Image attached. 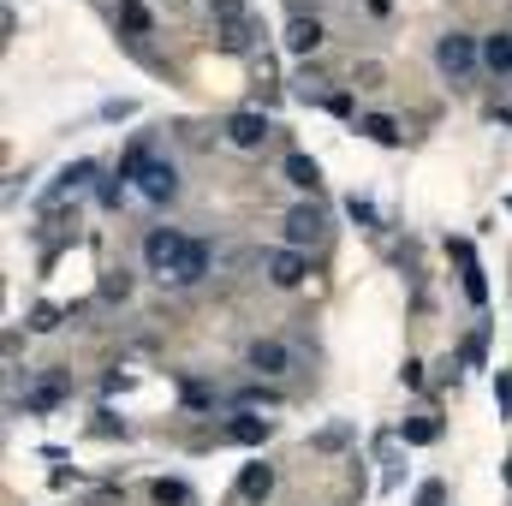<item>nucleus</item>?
I'll use <instances>...</instances> for the list:
<instances>
[{"instance_id": "f257e3e1", "label": "nucleus", "mask_w": 512, "mask_h": 506, "mask_svg": "<svg viewBox=\"0 0 512 506\" xmlns=\"http://www.w3.org/2000/svg\"><path fill=\"white\" fill-rule=\"evenodd\" d=\"M143 262H149V274H161V280H173V286H191V280L209 274V245H203V239H185L179 227H149Z\"/></svg>"}, {"instance_id": "f03ea898", "label": "nucleus", "mask_w": 512, "mask_h": 506, "mask_svg": "<svg viewBox=\"0 0 512 506\" xmlns=\"http://www.w3.org/2000/svg\"><path fill=\"white\" fill-rule=\"evenodd\" d=\"M209 18H215V42H221L227 54H239V48L256 42V18H251L245 0H209Z\"/></svg>"}, {"instance_id": "7ed1b4c3", "label": "nucleus", "mask_w": 512, "mask_h": 506, "mask_svg": "<svg viewBox=\"0 0 512 506\" xmlns=\"http://www.w3.org/2000/svg\"><path fill=\"white\" fill-rule=\"evenodd\" d=\"M435 66H441L453 84H465V78L483 66V42H477L471 30H447V36L435 42Z\"/></svg>"}, {"instance_id": "20e7f679", "label": "nucleus", "mask_w": 512, "mask_h": 506, "mask_svg": "<svg viewBox=\"0 0 512 506\" xmlns=\"http://www.w3.org/2000/svg\"><path fill=\"white\" fill-rule=\"evenodd\" d=\"M66 393H72V381L60 376V370H48V376H36L30 387H24V411H30V417H42V411H54Z\"/></svg>"}, {"instance_id": "39448f33", "label": "nucleus", "mask_w": 512, "mask_h": 506, "mask_svg": "<svg viewBox=\"0 0 512 506\" xmlns=\"http://www.w3.org/2000/svg\"><path fill=\"white\" fill-rule=\"evenodd\" d=\"M262 274L274 280V286H304V274H310V262H304V251H262Z\"/></svg>"}, {"instance_id": "423d86ee", "label": "nucleus", "mask_w": 512, "mask_h": 506, "mask_svg": "<svg viewBox=\"0 0 512 506\" xmlns=\"http://www.w3.org/2000/svg\"><path fill=\"white\" fill-rule=\"evenodd\" d=\"M286 48H292V54H316V48H322V24H316V12H304V0H292Z\"/></svg>"}, {"instance_id": "0eeeda50", "label": "nucleus", "mask_w": 512, "mask_h": 506, "mask_svg": "<svg viewBox=\"0 0 512 506\" xmlns=\"http://www.w3.org/2000/svg\"><path fill=\"white\" fill-rule=\"evenodd\" d=\"M137 191H143L149 203H167V197L179 191V173H173V161H143V167H137Z\"/></svg>"}, {"instance_id": "6e6552de", "label": "nucleus", "mask_w": 512, "mask_h": 506, "mask_svg": "<svg viewBox=\"0 0 512 506\" xmlns=\"http://www.w3.org/2000/svg\"><path fill=\"white\" fill-rule=\"evenodd\" d=\"M322 227H328V215H322L316 203H298V209L286 215V239H292V251L316 245V239H322Z\"/></svg>"}, {"instance_id": "1a4fd4ad", "label": "nucleus", "mask_w": 512, "mask_h": 506, "mask_svg": "<svg viewBox=\"0 0 512 506\" xmlns=\"http://www.w3.org/2000/svg\"><path fill=\"white\" fill-rule=\"evenodd\" d=\"M245 364H251L256 376H286V370H292V352H286L280 340H251Z\"/></svg>"}, {"instance_id": "9d476101", "label": "nucleus", "mask_w": 512, "mask_h": 506, "mask_svg": "<svg viewBox=\"0 0 512 506\" xmlns=\"http://www.w3.org/2000/svg\"><path fill=\"white\" fill-rule=\"evenodd\" d=\"M268 114H256V108H245V114H233V120H227V137H233V143H239V149H262V143H268Z\"/></svg>"}, {"instance_id": "9b49d317", "label": "nucleus", "mask_w": 512, "mask_h": 506, "mask_svg": "<svg viewBox=\"0 0 512 506\" xmlns=\"http://www.w3.org/2000/svg\"><path fill=\"white\" fill-rule=\"evenodd\" d=\"M453 256H459V274H465V298H471V304H489V280H483V268H477V251H471L465 239H453Z\"/></svg>"}, {"instance_id": "f8f14e48", "label": "nucleus", "mask_w": 512, "mask_h": 506, "mask_svg": "<svg viewBox=\"0 0 512 506\" xmlns=\"http://www.w3.org/2000/svg\"><path fill=\"white\" fill-rule=\"evenodd\" d=\"M268 495H274V471H268V465H245V471H239V501L262 506Z\"/></svg>"}, {"instance_id": "ddd939ff", "label": "nucleus", "mask_w": 512, "mask_h": 506, "mask_svg": "<svg viewBox=\"0 0 512 506\" xmlns=\"http://www.w3.org/2000/svg\"><path fill=\"white\" fill-rule=\"evenodd\" d=\"M268 435H274L268 417H233V423H227V441H239V447H262Z\"/></svg>"}, {"instance_id": "4468645a", "label": "nucleus", "mask_w": 512, "mask_h": 506, "mask_svg": "<svg viewBox=\"0 0 512 506\" xmlns=\"http://www.w3.org/2000/svg\"><path fill=\"white\" fill-rule=\"evenodd\" d=\"M483 66L489 72H512V30H495V36H483Z\"/></svg>"}, {"instance_id": "2eb2a0df", "label": "nucleus", "mask_w": 512, "mask_h": 506, "mask_svg": "<svg viewBox=\"0 0 512 506\" xmlns=\"http://www.w3.org/2000/svg\"><path fill=\"white\" fill-rule=\"evenodd\" d=\"M286 179H292L298 191H316V185H322V167H316L310 155H292V161H286Z\"/></svg>"}, {"instance_id": "dca6fc26", "label": "nucleus", "mask_w": 512, "mask_h": 506, "mask_svg": "<svg viewBox=\"0 0 512 506\" xmlns=\"http://www.w3.org/2000/svg\"><path fill=\"white\" fill-rule=\"evenodd\" d=\"M149 501L155 506H191V489L173 483V477H155V483H149Z\"/></svg>"}, {"instance_id": "f3484780", "label": "nucleus", "mask_w": 512, "mask_h": 506, "mask_svg": "<svg viewBox=\"0 0 512 506\" xmlns=\"http://www.w3.org/2000/svg\"><path fill=\"white\" fill-rule=\"evenodd\" d=\"M90 173H96V167H90V161H72V167H66V173H60V185H54V191H48V203H60V197H72V191H78V185H84V179H90Z\"/></svg>"}, {"instance_id": "a211bd4d", "label": "nucleus", "mask_w": 512, "mask_h": 506, "mask_svg": "<svg viewBox=\"0 0 512 506\" xmlns=\"http://www.w3.org/2000/svg\"><path fill=\"white\" fill-rule=\"evenodd\" d=\"M120 24H126L131 36H149V24H155V18H149V6H143V0H120Z\"/></svg>"}, {"instance_id": "6ab92c4d", "label": "nucleus", "mask_w": 512, "mask_h": 506, "mask_svg": "<svg viewBox=\"0 0 512 506\" xmlns=\"http://www.w3.org/2000/svg\"><path fill=\"white\" fill-rule=\"evenodd\" d=\"M358 131H364V137H376V143H387V149L399 143V126H393L387 114H364V120H358Z\"/></svg>"}, {"instance_id": "aec40b11", "label": "nucleus", "mask_w": 512, "mask_h": 506, "mask_svg": "<svg viewBox=\"0 0 512 506\" xmlns=\"http://www.w3.org/2000/svg\"><path fill=\"white\" fill-rule=\"evenodd\" d=\"M399 435H405L411 447H429V441H441V423H435V417H411Z\"/></svg>"}, {"instance_id": "412c9836", "label": "nucleus", "mask_w": 512, "mask_h": 506, "mask_svg": "<svg viewBox=\"0 0 512 506\" xmlns=\"http://www.w3.org/2000/svg\"><path fill=\"white\" fill-rule=\"evenodd\" d=\"M30 328H42V334L60 328V310H54V304H36V310H30Z\"/></svg>"}, {"instance_id": "4be33fe9", "label": "nucleus", "mask_w": 512, "mask_h": 506, "mask_svg": "<svg viewBox=\"0 0 512 506\" xmlns=\"http://www.w3.org/2000/svg\"><path fill=\"white\" fill-rule=\"evenodd\" d=\"M483 340H489V334H483V328H471V334H465V364H471V370H477V364H483Z\"/></svg>"}, {"instance_id": "5701e85b", "label": "nucleus", "mask_w": 512, "mask_h": 506, "mask_svg": "<svg viewBox=\"0 0 512 506\" xmlns=\"http://www.w3.org/2000/svg\"><path fill=\"white\" fill-rule=\"evenodd\" d=\"M102 292H108V298H126V292H131V274H126V268H114V274L102 280Z\"/></svg>"}, {"instance_id": "b1692460", "label": "nucleus", "mask_w": 512, "mask_h": 506, "mask_svg": "<svg viewBox=\"0 0 512 506\" xmlns=\"http://www.w3.org/2000/svg\"><path fill=\"white\" fill-rule=\"evenodd\" d=\"M495 405H501V417H512V376L507 370L495 376Z\"/></svg>"}, {"instance_id": "393cba45", "label": "nucleus", "mask_w": 512, "mask_h": 506, "mask_svg": "<svg viewBox=\"0 0 512 506\" xmlns=\"http://www.w3.org/2000/svg\"><path fill=\"white\" fill-rule=\"evenodd\" d=\"M411 506H441V483H423V489H417V501Z\"/></svg>"}, {"instance_id": "a878e982", "label": "nucleus", "mask_w": 512, "mask_h": 506, "mask_svg": "<svg viewBox=\"0 0 512 506\" xmlns=\"http://www.w3.org/2000/svg\"><path fill=\"white\" fill-rule=\"evenodd\" d=\"M239 405H274V393H262V387H245V393H239Z\"/></svg>"}, {"instance_id": "bb28decb", "label": "nucleus", "mask_w": 512, "mask_h": 506, "mask_svg": "<svg viewBox=\"0 0 512 506\" xmlns=\"http://www.w3.org/2000/svg\"><path fill=\"white\" fill-rule=\"evenodd\" d=\"M495 120H501V126H512V102H495Z\"/></svg>"}, {"instance_id": "cd10ccee", "label": "nucleus", "mask_w": 512, "mask_h": 506, "mask_svg": "<svg viewBox=\"0 0 512 506\" xmlns=\"http://www.w3.org/2000/svg\"><path fill=\"white\" fill-rule=\"evenodd\" d=\"M501 477H507V489H512V453H507V465H501Z\"/></svg>"}]
</instances>
